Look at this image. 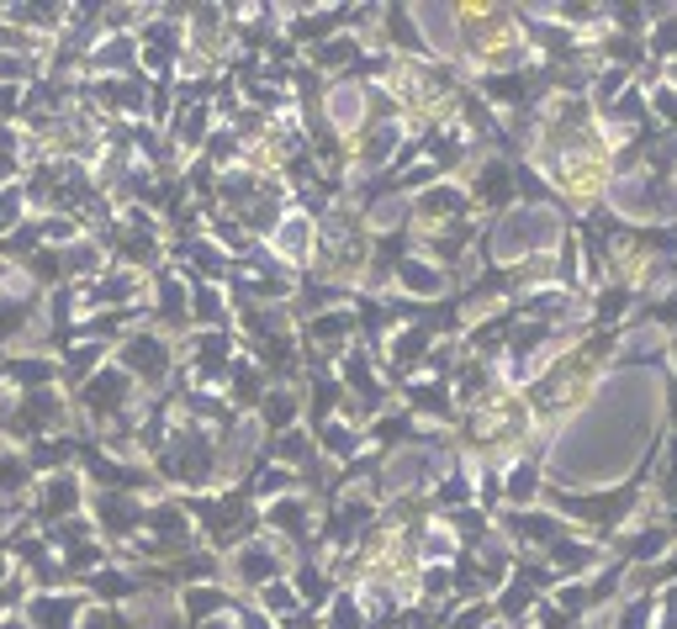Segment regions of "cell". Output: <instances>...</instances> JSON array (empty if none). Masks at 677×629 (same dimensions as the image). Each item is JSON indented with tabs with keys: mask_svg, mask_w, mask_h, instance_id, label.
Here are the masks:
<instances>
[{
	"mask_svg": "<svg viewBox=\"0 0 677 629\" xmlns=\"http://www.w3.org/2000/svg\"><path fill=\"white\" fill-rule=\"evenodd\" d=\"M90 629H127V625H122L117 614H96V619H90Z\"/></svg>",
	"mask_w": 677,
	"mask_h": 629,
	"instance_id": "5b68a950",
	"label": "cell"
},
{
	"mask_svg": "<svg viewBox=\"0 0 677 629\" xmlns=\"http://www.w3.org/2000/svg\"><path fill=\"white\" fill-rule=\"evenodd\" d=\"M70 608H75V603H64V597H59V603H48V597H42L38 608H33V619H38L42 629H64V625H70Z\"/></svg>",
	"mask_w": 677,
	"mask_h": 629,
	"instance_id": "3957f363",
	"label": "cell"
},
{
	"mask_svg": "<svg viewBox=\"0 0 677 629\" xmlns=\"http://www.w3.org/2000/svg\"><path fill=\"white\" fill-rule=\"evenodd\" d=\"M85 402H90V407H101V413H106V407H117V402H122V376H101V381H90V397H85Z\"/></svg>",
	"mask_w": 677,
	"mask_h": 629,
	"instance_id": "7a4b0ae2",
	"label": "cell"
},
{
	"mask_svg": "<svg viewBox=\"0 0 677 629\" xmlns=\"http://www.w3.org/2000/svg\"><path fill=\"white\" fill-rule=\"evenodd\" d=\"M0 629H11V625H0Z\"/></svg>",
	"mask_w": 677,
	"mask_h": 629,
	"instance_id": "8992f818",
	"label": "cell"
},
{
	"mask_svg": "<svg viewBox=\"0 0 677 629\" xmlns=\"http://www.w3.org/2000/svg\"><path fill=\"white\" fill-rule=\"evenodd\" d=\"M243 571H249V577H271V555L249 551V555H243Z\"/></svg>",
	"mask_w": 677,
	"mask_h": 629,
	"instance_id": "277c9868",
	"label": "cell"
},
{
	"mask_svg": "<svg viewBox=\"0 0 677 629\" xmlns=\"http://www.w3.org/2000/svg\"><path fill=\"white\" fill-rule=\"evenodd\" d=\"M127 365H133V370H154V376H160V370H164V350H160V344H149V339H138V344L127 350Z\"/></svg>",
	"mask_w": 677,
	"mask_h": 629,
	"instance_id": "6da1fadb",
	"label": "cell"
}]
</instances>
